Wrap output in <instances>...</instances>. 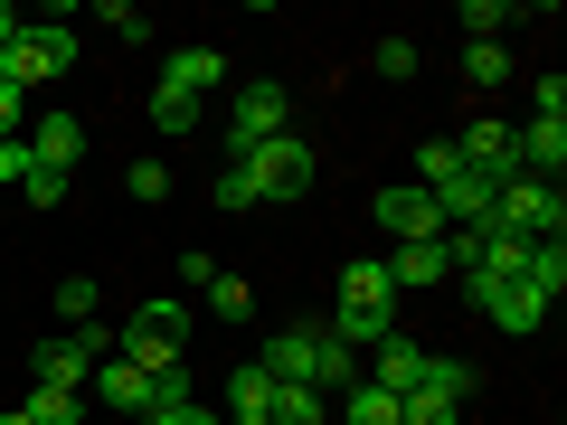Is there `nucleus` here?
<instances>
[{"label":"nucleus","instance_id":"nucleus-1","mask_svg":"<svg viewBox=\"0 0 567 425\" xmlns=\"http://www.w3.org/2000/svg\"><path fill=\"white\" fill-rule=\"evenodd\" d=\"M256 369H265L275 387H322V397H341V387L360 379V360H350V350L331 341L322 322H284V331H265Z\"/></svg>","mask_w":567,"mask_h":425},{"label":"nucleus","instance_id":"nucleus-2","mask_svg":"<svg viewBox=\"0 0 567 425\" xmlns=\"http://www.w3.org/2000/svg\"><path fill=\"white\" fill-rule=\"evenodd\" d=\"M388 331H398V283H388V265H379V256L341 265V312H331V341L360 360V350H379Z\"/></svg>","mask_w":567,"mask_h":425},{"label":"nucleus","instance_id":"nucleus-3","mask_svg":"<svg viewBox=\"0 0 567 425\" xmlns=\"http://www.w3.org/2000/svg\"><path fill=\"white\" fill-rule=\"evenodd\" d=\"M76 66V29L66 20H10L0 29V85L20 95V85H58Z\"/></svg>","mask_w":567,"mask_h":425},{"label":"nucleus","instance_id":"nucleus-4","mask_svg":"<svg viewBox=\"0 0 567 425\" xmlns=\"http://www.w3.org/2000/svg\"><path fill=\"white\" fill-rule=\"evenodd\" d=\"M237 180L256 189V208H275V199H303V189L322 180V152H312L303 133H275V142H256V152H237Z\"/></svg>","mask_w":567,"mask_h":425},{"label":"nucleus","instance_id":"nucleus-5","mask_svg":"<svg viewBox=\"0 0 567 425\" xmlns=\"http://www.w3.org/2000/svg\"><path fill=\"white\" fill-rule=\"evenodd\" d=\"M492 227H511V237H529V246H567V199H558V180H502L492 189Z\"/></svg>","mask_w":567,"mask_h":425},{"label":"nucleus","instance_id":"nucleus-6","mask_svg":"<svg viewBox=\"0 0 567 425\" xmlns=\"http://www.w3.org/2000/svg\"><path fill=\"white\" fill-rule=\"evenodd\" d=\"M529 104H539V114L511 133V152H520L529 180H558V170H567V76H539V95H529Z\"/></svg>","mask_w":567,"mask_h":425},{"label":"nucleus","instance_id":"nucleus-7","mask_svg":"<svg viewBox=\"0 0 567 425\" xmlns=\"http://www.w3.org/2000/svg\"><path fill=\"white\" fill-rule=\"evenodd\" d=\"M293 133V95H284L275 76H246L237 95H227V152H256V142Z\"/></svg>","mask_w":567,"mask_h":425},{"label":"nucleus","instance_id":"nucleus-8","mask_svg":"<svg viewBox=\"0 0 567 425\" xmlns=\"http://www.w3.org/2000/svg\"><path fill=\"white\" fill-rule=\"evenodd\" d=\"M464 397H473V369L464 360H425V379L398 397L406 425H464Z\"/></svg>","mask_w":567,"mask_h":425},{"label":"nucleus","instance_id":"nucleus-9","mask_svg":"<svg viewBox=\"0 0 567 425\" xmlns=\"http://www.w3.org/2000/svg\"><path fill=\"white\" fill-rule=\"evenodd\" d=\"M445 142H454V162H464L473 180H492V189H502V180H520V152H511V123L473 114L464 133H445Z\"/></svg>","mask_w":567,"mask_h":425},{"label":"nucleus","instance_id":"nucleus-10","mask_svg":"<svg viewBox=\"0 0 567 425\" xmlns=\"http://www.w3.org/2000/svg\"><path fill=\"white\" fill-rule=\"evenodd\" d=\"M29 379H39V387H76V397H85V379H95V331H58V341H39V350H29Z\"/></svg>","mask_w":567,"mask_h":425},{"label":"nucleus","instance_id":"nucleus-11","mask_svg":"<svg viewBox=\"0 0 567 425\" xmlns=\"http://www.w3.org/2000/svg\"><path fill=\"white\" fill-rule=\"evenodd\" d=\"M464 293H473V312H483V322H502V331H539V322H548V303L529 293L520 274H511V283H473V274H464Z\"/></svg>","mask_w":567,"mask_h":425},{"label":"nucleus","instance_id":"nucleus-12","mask_svg":"<svg viewBox=\"0 0 567 425\" xmlns=\"http://www.w3.org/2000/svg\"><path fill=\"white\" fill-rule=\"evenodd\" d=\"M29 162H39V170H58V180H76V162H85V123L76 114H39V123H29Z\"/></svg>","mask_w":567,"mask_h":425},{"label":"nucleus","instance_id":"nucleus-13","mask_svg":"<svg viewBox=\"0 0 567 425\" xmlns=\"http://www.w3.org/2000/svg\"><path fill=\"white\" fill-rule=\"evenodd\" d=\"M162 85H171V95H189V104H208V95H227V58L208 39H189V48H171Z\"/></svg>","mask_w":567,"mask_h":425},{"label":"nucleus","instance_id":"nucleus-14","mask_svg":"<svg viewBox=\"0 0 567 425\" xmlns=\"http://www.w3.org/2000/svg\"><path fill=\"white\" fill-rule=\"evenodd\" d=\"M379 227L398 246H416V237H445V218H435V199H425L416 180H398V189H379Z\"/></svg>","mask_w":567,"mask_h":425},{"label":"nucleus","instance_id":"nucleus-15","mask_svg":"<svg viewBox=\"0 0 567 425\" xmlns=\"http://www.w3.org/2000/svg\"><path fill=\"white\" fill-rule=\"evenodd\" d=\"M85 406H114V416H142V406H152V379H142L133 360H95V379H85Z\"/></svg>","mask_w":567,"mask_h":425},{"label":"nucleus","instance_id":"nucleus-16","mask_svg":"<svg viewBox=\"0 0 567 425\" xmlns=\"http://www.w3.org/2000/svg\"><path fill=\"white\" fill-rule=\"evenodd\" d=\"M379 265H388V283H398V293H425V283H445V274H454L445 237H416V246H398V256H379Z\"/></svg>","mask_w":567,"mask_h":425},{"label":"nucleus","instance_id":"nucleus-17","mask_svg":"<svg viewBox=\"0 0 567 425\" xmlns=\"http://www.w3.org/2000/svg\"><path fill=\"white\" fill-rule=\"evenodd\" d=\"M416 379H425V350L406 341V331H388V341L369 350V387H388V397H406Z\"/></svg>","mask_w":567,"mask_h":425},{"label":"nucleus","instance_id":"nucleus-18","mask_svg":"<svg viewBox=\"0 0 567 425\" xmlns=\"http://www.w3.org/2000/svg\"><path fill=\"white\" fill-rule=\"evenodd\" d=\"M114 360H133L142 369V379H171V369H181V341H162V331H123V341H114Z\"/></svg>","mask_w":567,"mask_h":425},{"label":"nucleus","instance_id":"nucleus-19","mask_svg":"<svg viewBox=\"0 0 567 425\" xmlns=\"http://www.w3.org/2000/svg\"><path fill=\"white\" fill-rule=\"evenodd\" d=\"M341 425H406V416H398V397H388V387L350 379V387H341Z\"/></svg>","mask_w":567,"mask_h":425},{"label":"nucleus","instance_id":"nucleus-20","mask_svg":"<svg viewBox=\"0 0 567 425\" xmlns=\"http://www.w3.org/2000/svg\"><path fill=\"white\" fill-rule=\"evenodd\" d=\"M227 416H275V379L256 360H237V379H227Z\"/></svg>","mask_w":567,"mask_h":425},{"label":"nucleus","instance_id":"nucleus-21","mask_svg":"<svg viewBox=\"0 0 567 425\" xmlns=\"http://www.w3.org/2000/svg\"><path fill=\"white\" fill-rule=\"evenodd\" d=\"M20 425H85V397H76V387H29Z\"/></svg>","mask_w":567,"mask_h":425},{"label":"nucleus","instance_id":"nucleus-22","mask_svg":"<svg viewBox=\"0 0 567 425\" xmlns=\"http://www.w3.org/2000/svg\"><path fill=\"white\" fill-rule=\"evenodd\" d=\"M520 283H529V293H539V303H558V293H567V246H529Z\"/></svg>","mask_w":567,"mask_h":425},{"label":"nucleus","instance_id":"nucleus-23","mask_svg":"<svg viewBox=\"0 0 567 425\" xmlns=\"http://www.w3.org/2000/svg\"><path fill=\"white\" fill-rule=\"evenodd\" d=\"M502 76H511V48L502 39H464V85H483V95H492Z\"/></svg>","mask_w":567,"mask_h":425},{"label":"nucleus","instance_id":"nucleus-24","mask_svg":"<svg viewBox=\"0 0 567 425\" xmlns=\"http://www.w3.org/2000/svg\"><path fill=\"white\" fill-rule=\"evenodd\" d=\"M454 170H464V162H454V142H445V133H435V142H416V189H445Z\"/></svg>","mask_w":567,"mask_h":425},{"label":"nucleus","instance_id":"nucleus-25","mask_svg":"<svg viewBox=\"0 0 567 425\" xmlns=\"http://www.w3.org/2000/svg\"><path fill=\"white\" fill-rule=\"evenodd\" d=\"M199 114H208V104H189V95H171V85H152V123H162L171 142H181V133H189Z\"/></svg>","mask_w":567,"mask_h":425},{"label":"nucleus","instance_id":"nucleus-26","mask_svg":"<svg viewBox=\"0 0 567 425\" xmlns=\"http://www.w3.org/2000/svg\"><path fill=\"white\" fill-rule=\"evenodd\" d=\"M208 312H218V322H246V312H256V293H246V274H218V283H208Z\"/></svg>","mask_w":567,"mask_h":425},{"label":"nucleus","instance_id":"nucleus-27","mask_svg":"<svg viewBox=\"0 0 567 425\" xmlns=\"http://www.w3.org/2000/svg\"><path fill=\"white\" fill-rule=\"evenodd\" d=\"M275 425H322V387H275Z\"/></svg>","mask_w":567,"mask_h":425},{"label":"nucleus","instance_id":"nucleus-28","mask_svg":"<svg viewBox=\"0 0 567 425\" xmlns=\"http://www.w3.org/2000/svg\"><path fill=\"white\" fill-rule=\"evenodd\" d=\"M123 189H133L142 208H162L171 199V162H133V170H123Z\"/></svg>","mask_w":567,"mask_h":425},{"label":"nucleus","instance_id":"nucleus-29","mask_svg":"<svg viewBox=\"0 0 567 425\" xmlns=\"http://www.w3.org/2000/svg\"><path fill=\"white\" fill-rule=\"evenodd\" d=\"M58 322H95V274H66L58 283Z\"/></svg>","mask_w":567,"mask_h":425},{"label":"nucleus","instance_id":"nucleus-30","mask_svg":"<svg viewBox=\"0 0 567 425\" xmlns=\"http://www.w3.org/2000/svg\"><path fill=\"white\" fill-rule=\"evenodd\" d=\"M502 29H511L502 0H464V39H502Z\"/></svg>","mask_w":567,"mask_h":425},{"label":"nucleus","instance_id":"nucleus-31","mask_svg":"<svg viewBox=\"0 0 567 425\" xmlns=\"http://www.w3.org/2000/svg\"><path fill=\"white\" fill-rule=\"evenodd\" d=\"M95 29H114V39H152V20H142L133 0H104V10H95Z\"/></svg>","mask_w":567,"mask_h":425},{"label":"nucleus","instance_id":"nucleus-32","mask_svg":"<svg viewBox=\"0 0 567 425\" xmlns=\"http://www.w3.org/2000/svg\"><path fill=\"white\" fill-rule=\"evenodd\" d=\"M133 322H142V331H162V341H189V312H181V303H142Z\"/></svg>","mask_w":567,"mask_h":425},{"label":"nucleus","instance_id":"nucleus-33","mask_svg":"<svg viewBox=\"0 0 567 425\" xmlns=\"http://www.w3.org/2000/svg\"><path fill=\"white\" fill-rule=\"evenodd\" d=\"M142 425H227V416H218V406H199V397H189V406H152Z\"/></svg>","mask_w":567,"mask_h":425},{"label":"nucleus","instance_id":"nucleus-34","mask_svg":"<svg viewBox=\"0 0 567 425\" xmlns=\"http://www.w3.org/2000/svg\"><path fill=\"white\" fill-rule=\"evenodd\" d=\"M379 76H398V85L416 76V39H379Z\"/></svg>","mask_w":567,"mask_h":425},{"label":"nucleus","instance_id":"nucleus-35","mask_svg":"<svg viewBox=\"0 0 567 425\" xmlns=\"http://www.w3.org/2000/svg\"><path fill=\"white\" fill-rule=\"evenodd\" d=\"M20 199H29V208H58V199H66V180H58V170H39V162H29V189H20Z\"/></svg>","mask_w":567,"mask_h":425},{"label":"nucleus","instance_id":"nucleus-36","mask_svg":"<svg viewBox=\"0 0 567 425\" xmlns=\"http://www.w3.org/2000/svg\"><path fill=\"white\" fill-rule=\"evenodd\" d=\"M0 180H20V189H29V142H0Z\"/></svg>","mask_w":567,"mask_h":425},{"label":"nucleus","instance_id":"nucleus-37","mask_svg":"<svg viewBox=\"0 0 567 425\" xmlns=\"http://www.w3.org/2000/svg\"><path fill=\"white\" fill-rule=\"evenodd\" d=\"M0 142H20V95L0 85Z\"/></svg>","mask_w":567,"mask_h":425},{"label":"nucleus","instance_id":"nucleus-38","mask_svg":"<svg viewBox=\"0 0 567 425\" xmlns=\"http://www.w3.org/2000/svg\"><path fill=\"white\" fill-rule=\"evenodd\" d=\"M227 425H275V416H227Z\"/></svg>","mask_w":567,"mask_h":425},{"label":"nucleus","instance_id":"nucleus-39","mask_svg":"<svg viewBox=\"0 0 567 425\" xmlns=\"http://www.w3.org/2000/svg\"><path fill=\"white\" fill-rule=\"evenodd\" d=\"M10 20H20V10H0V29H10Z\"/></svg>","mask_w":567,"mask_h":425},{"label":"nucleus","instance_id":"nucleus-40","mask_svg":"<svg viewBox=\"0 0 567 425\" xmlns=\"http://www.w3.org/2000/svg\"><path fill=\"white\" fill-rule=\"evenodd\" d=\"M0 425H20V406H10V416H0Z\"/></svg>","mask_w":567,"mask_h":425}]
</instances>
